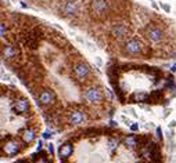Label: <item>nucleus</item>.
<instances>
[{"label": "nucleus", "mask_w": 176, "mask_h": 163, "mask_svg": "<svg viewBox=\"0 0 176 163\" xmlns=\"http://www.w3.org/2000/svg\"><path fill=\"white\" fill-rule=\"evenodd\" d=\"M90 13L97 19L106 18L107 13H108V3H107V0H92Z\"/></svg>", "instance_id": "f257e3e1"}, {"label": "nucleus", "mask_w": 176, "mask_h": 163, "mask_svg": "<svg viewBox=\"0 0 176 163\" xmlns=\"http://www.w3.org/2000/svg\"><path fill=\"white\" fill-rule=\"evenodd\" d=\"M22 144L20 143V140L17 138H10L7 140L6 143H3L2 145V149H3V153H6L7 156H16L22 151Z\"/></svg>", "instance_id": "f03ea898"}, {"label": "nucleus", "mask_w": 176, "mask_h": 163, "mask_svg": "<svg viewBox=\"0 0 176 163\" xmlns=\"http://www.w3.org/2000/svg\"><path fill=\"white\" fill-rule=\"evenodd\" d=\"M79 11V0H65L61 6L62 17H75Z\"/></svg>", "instance_id": "7ed1b4c3"}, {"label": "nucleus", "mask_w": 176, "mask_h": 163, "mask_svg": "<svg viewBox=\"0 0 176 163\" xmlns=\"http://www.w3.org/2000/svg\"><path fill=\"white\" fill-rule=\"evenodd\" d=\"M124 51H125V54H128V55H137L143 51V44L140 43L139 39L132 37V39H129L125 43Z\"/></svg>", "instance_id": "20e7f679"}, {"label": "nucleus", "mask_w": 176, "mask_h": 163, "mask_svg": "<svg viewBox=\"0 0 176 163\" xmlns=\"http://www.w3.org/2000/svg\"><path fill=\"white\" fill-rule=\"evenodd\" d=\"M89 73H90V68H89V65L86 64V62L80 61L74 65V75H75V78L79 79V80H85Z\"/></svg>", "instance_id": "39448f33"}, {"label": "nucleus", "mask_w": 176, "mask_h": 163, "mask_svg": "<svg viewBox=\"0 0 176 163\" xmlns=\"http://www.w3.org/2000/svg\"><path fill=\"white\" fill-rule=\"evenodd\" d=\"M85 120H86V114L82 111V109H79V108L72 109V111L68 114V123L72 124V126L82 124Z\"/></svg>", "instance_id": "423d86ee"}, {"label": "nucleus", "mask_w": 176, "mask_h": 163, "mask_svg": "<svg viewBox=\"0 0 176 163\" xmlns=\"http://www.w3.org/2000/svg\"><path fill=\"white\" fill-rule=\"evenodd\" d=\"M85 98L88 100L90 104H97V102L101 101L103 94H101V90L98 87L92 86V87H89V88H86L85 90Z\"/></svg>", "instance_id": "0eeeda50"}, {"label": "nucleus", "mask_w": 176, "mask_h": 163, "mask_svg": "<svg viewBox=\"0 0 176 163\" xmlns=\"http://www.w3.org/2000/svg\"><path fill=\"white\" fill-rule=\"evenodd\" d=\"M146 36L153 43H160L164 39V32L160 28H157V26H148L146 29Z\"/></svg>", "instance_id": "6e6552de"}, {"label": "nucleus", "mask_w": 176, "mask_h": 163, "mask_svg": "<svg viewBox=\"0 0 176 163\" xmlns=\"http://www.w3.org/2000/svg\"><path fill=\"white\" fill-rule=\"evenodd\" d=\"M38 101H39V104H40V105H43V106L52 105V104L56 101L54 91H52V90H42L40 94H39V97H38Z\"/></svg>", "instance_id": "1a4fd4ad"}, {"label": "nucleus", "mask_w": 176, "mask_h": 163, "mask_svg": "<svg viewBox=\"0 0 176 163\" xmlns=\"http://www.w3.org/2000/svg\"><path fill=\"white\" fill-rule=\"evenodd\" d=\"M128 32H129V29H128V26L125 25V24H114L112 28L110 29L111 36L117 37V39H122V37H125L128 35Z\"/></svg>", "instance_id": "9d476101"}, {"label": "nucleus", "mask_w": 176, "mask_h": 163, "mask_svg": "<svg viewBox=\"0 0 176 163\" xmlns=\"http://www.w3.org/2000/svg\"><path fill=\"white\" fill-rule=\"evenodd\" d=\"M17 55H18V50H17L16 47L11 46V44H3L2 57L4 58V60H7V61L14 60V58H17Z\"/></svg>", "instance_id": "9b49d317"}, {"label": "nucleus", "mask_w": 176, "mask_h": 163, "mask_svg": "<svg viewBox=\"0 0 176 163\" xmlns=\"http://www.w3.org/2000/svg\"><path fill=\"white\" fill-rule=\"evenodd\" d=\"M29 106H31V105H29L28 100L20 98V100H17V101L13 104V111L16 112V114H18V115H22V114H25V112L29 111Z\"/></svg>", "instance_id": "f8f14e48"}, {"label": "nucleus", "mask_w": 176, "mask_h": 163, "mask_svg": "<svg viewBox=\"0 0 176 163\" xmlns=\"http://www.w3.org/2000/svg\"><path fill=\"white\" fill-rule=\"evenodd\" d=\"M74 153V145L70 143V141H67V143H64L61 145V147L58 148V156H60V161L61 159H68L71 155Z\"/></svg>", "instance_id": "ddd939ff"}, {"label": "nucleus", "mask_w": 176, "mask_h": 163, "mask_svg": "<svg viewBox=\"0 0 176 163\" xmlns=\"http://www.w3.org/2000/svg\"><path fill=\"white\" fill-rule=\"evenodd\" d=\"M21 138H22L24 144H26V145L32 144L35 140H36V131H35V129L28 127V129L22 130V131H21Z\"/></svg>", "instance_id": "4468645a"}, {"label": "nucleus", "mask_w": 176, "mask_h": 163, "mask_svg": "<svg viewBox=\"0 0 176 163\" xmlns=\"http://www.w3.org/2000/svg\"><path fill=\"white\" fill-rule=\"evenodd\" d=\"M124 144L128 148H136L139 147V137H136L135 134H128L124 140Z\"/></svg>", "instance_id": "2eb2a0df"}, {"label": "nucleus", "mask_w": 176, "mask_h": 163, "mask_svg": "<svg viewBox=\"0 0 176 163\" xmlns=\"http://www.w3.org/2000/svg\"><path fill=\"white\" fill-rule=\"evenodd\" d=\"M119 143H121V141H119V138H118V137H114V135H112V137H110V138H108V141H107L108 149H110V151H115V149L118 148Z\"/></svg>", "instance_id": "dca6fc26"}, {"label": "nucleus", "mask_w": 176, "mask_h": 163, "mask_svg": "<svg viewBox=\"0 0 176 163\" xmlns=\"http://www.w3.org/2000/svg\"><path fill=\"white\" fill-rule=\"evenodd\" d=\"M132 100L136 102H146L148 100V96L146 93H143V91H140V93H135L132 96Z\"/></svg>", "instance_id": "f3484780"}, {"label": "nucleus", "mask_w": 176, "mask_h": 163, "mask_svg": "<svg viewBox=\"0 0 176 163\" xmlns=\"http://www.w3.org/2000/svg\"><path fill=\"white\" fill-rule=\"evenodd\" d=\"M47 152L50 153V156H54V145H53L52 143L47 144Z\"/></svg>", "instance_id": "a211bd4d"}, {"label": "nucleus", "mask_w": 176, "mask_h": 163, "mask_svg": "<svg viewBox=\"0 0 176 163\" xmlns=\"http://www.w3.org/2000/svg\"><path fill=\"white\" fill-rule=\"evenodd\" d=\"M157 137H158V140L162 143V140H164V135H162V130H161V127H157Z\"/></svg>", "instance_id": "6ab92c4d"}, {"label": "nucleus", "mask_w": 176, "mask_h": 163, "mask_svg": "<svg viewBox=\"0 0 176 163\" xmlns=\"http://www.w3.org/2000/svg\"><path fill=\"white\" fill-rule=\"evenodd\" d=\"M0 29H2V37H4L6 36V32H7V28H6V24L4 22H2V25H0Z\"/></svg>", "instance_id": "aec40b11"}, {"label": "nucleus", "mask_w": 176, "mask_h": 163, "mask_svg": "<svg viewBox=\"0 0 176 163\" xmlns=\"http://www.w3.org/2000/svg\"><path fill=\"white\" fill-rule=\"evenodd\" d=\"M42 135H43L44 140H49V138H52V137H53V131H44Z\"/></svg>", "instance_id": "412c9836"}, {"label": "nucleus", "mask_w": 176, "mask_h": 163, "mask_svg": "<svg viewBox=\"0 0 176 163\" xmlns=\"http://www.w3.org/2000/svg\"><path fill=\"white\" fill-rule=\"evenodd\" d=\"M130 130L132 131H139V123H130Z\"/></svg>", "instance_id": "4be33fe9"}, {"label": "nucleus", "mask_w": 176, "mask_h": 163, "mask_svg": "<svg viewBox=\"0 0 176 163\" xmlns=\"http://www.w3.org/2000/svg\"><path fill=\"white\" fill-rule=\"evenodd\" d=\"M161 6H162V8L166 11V13H169V11H171V7H169L168 4H164V3H162V4H161Z\"/></svg>", "instance_id": "5701e85b"}, {"label": "nucleus", "mask_w": 176, "mask_h": 163, "mask_svg": "<svg viewBox=\"0 0 176 163\" xmlns=\"http://www.w3.org/2000/svg\"><path fill=\"white\" fill-rule=\"evenodd\" d=\"M42 148H43V141L39 140V143H38V151H40Z\"/></svg>", "instance_id": "b1692460"}, {"label": "nucleus", "mask_w": 176, "mask_h": 163, "mask_svg": "<svg viewBox=\"0 0 176 163\" xmlns=\"http://www.w3.org/2000/svg\"><path fill=\"white\" fill-rule=\"evenodd\" d=\"M117 126H118L117 122H114V120H111V122H110V127H117Z\"/></svg>", "instance_id": "393cba45"}, {"label": "nucleus", "mask_w": 176, "mask_h": 163, "mask_svg": "<svg viewBox=\"0 0 176 163\" xmlns=\"http://www.w3.org/2000/svg\"><path fill=\"white\" fill-rule=\"evenodd\" d=\"M16 163H29V161H26V159H20V161H17Z\"/></svg>", "instance_id": "a878e982"}, {"label": "nucleus", "mask_w": 176, "mask_h": 163, "mask_svg": "<svg viewBox=\"0 0 176 163\" xmlns=\"http://www.w3.org/2000/svg\"><path fill=\"white\" fill-rule=\"evenodd\" d=\"M175 126H176V122H175V120H172V122L169 123V127H171V129H174Z\"/></svg>", "instance_id": "bb28decb"}, {"label": "nucleus", "mask_w": 176, "mask_h": 163, "mask_svg": "<svg viewBox=\"0 0 176 163\" xmlns=\"http://www.w3.org/2000/svg\"><path fill=\"white\" fill-rule=\"evenodd\" d=\"M168 114H169V109H166V111H165V114H164V118H166V116H168Z\"/></svg>", "instance_id": "cd10ccee"}, {"label": "nucleus", "mask_w": 176, "mask_h": 163, "mask_svg": "<svg viewBox=\"0 0 176 163\" xmlns=\"http://www.w3.org/2000/svg\"><path fill=\"white\" fill-rule=\"evenodd\" d=\"M172 72H176V65H174V66H172Z\"/></svg>", "instance_id": "c85d7f7f"}, {"label": "nucleus", "mask_w": 176, "mask_h": 163, "mask_svg": "<svg viewBox=\"0 0 176 163\" xmlns=\"http://www.w3.org/2000/svg\"><path fill=\"white\" fill-rule=\"evenodd\" d=\"M136 163H144V162H136Z\"/></svg>", "instance_id": "c756f323"}]
</instances>
